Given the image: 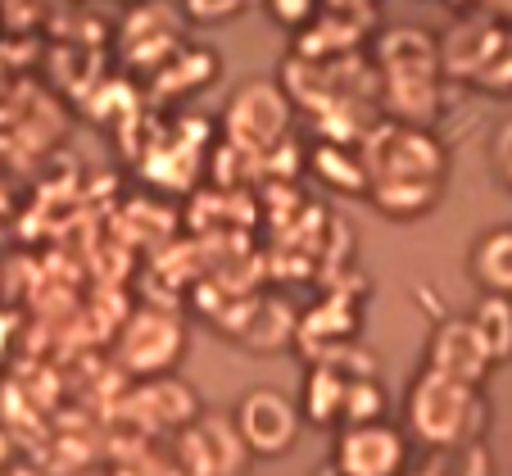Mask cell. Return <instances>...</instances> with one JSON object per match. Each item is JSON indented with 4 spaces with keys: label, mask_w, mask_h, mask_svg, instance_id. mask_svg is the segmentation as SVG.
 <instances>
[{
    "label": "cell",
    "mask_w": 512,
    "mask_h": 476,
    "mask_svg": "<svg viewBox=\"0 0 512 476\" xmlns=\"http://www.w3.org/2000/svg\"><path fill=\"white\" fill-rule=\"evenodd\" d=\"M399 476H426V472H399Z\"/></svg>",
    "instance_id": "cb8c5ba5"
},
{
    "label": "cell",
    "mask_w": 512,
    "mask_h": 476,
    "mask_svg": "<svg viewBox=\"0 0 512 476\" xmlns=\"http://www.w3.org/2000/svg\"><path fill=\"white\" fill-rule=\"evenodd\" d=\"M349 372L340 368L336 359H322L313 363L309 381H304V395H300V413L309 422H318V427H327V422H340L345 418V395H349Z\"/></svg>",
    "instance_id": "5bb4252c"
},
{
    "label": "cell",
    "mask_w": 512,
    "mask_h": 476,
    "mask_svg": "<svg viewBox=\"0 0 512 476\" xmlns=\"http://www.w3.org/2000/svg\"><path fill=\"white\" fill-rule=\"evenodd\" d=\"M368 182H440L445 186L449 155L426 127L417 123H386L368 136Z\"/></svg>",
    "instance_id": "3957f363"
},
{
    "label": "cell",
    "mask_w": 512,
    "mask_h": 476,
    "mask_svg": "<svg viewBox=\"0 0 512 476\" xmlns=\"http://www.w3.org/2000/svg\"><path fill=\"white\" fill-rule=\"evenodd\" d=\"M494 359L485 354L481 336L467 318H445L435 322L431 340H426V372L445 381H458V386H481L490 377Z\"/></svg>",
    "instance_id": "ba28073f"
},
{
    "label": "cell",
    "mask_w": 512,
    "mask_h": 476,
    "mask_svg": "<svg viewBox=\"0 0 512 476\" xmlns=\"http://www.w3.org/2000/svg\"><path fill=\"white\" fill-rule=\"evenodd\" d=\"M426 476H494V458L485 440H463V445L431 449V463L422 467Z\"/></svg>",
    "instance_id": "e0dca14e"
},
{
    "label": "cell",
    "mask_w": 512,
    "mask_h": 476,
    "mask_svg": "<svg viewBox=\"0 0 512 476\" xmlns=\"http://www.w3.org/2000/svg\"><path fill=\"white\" fill-rule=\"evenodd\" d=\"M250 10V0H182V19L195 28H218Z\"/></svg>",
    "instance_id": "d6986e66"
},
{
    "label": "cell",
    "mask_w": 512,
    "mask_h": 476,
    "mask_svg": "<svg viewBox=\"0 0 512 476\" xmlns=\"http://www.w3.org/2000/svg\"><path fill=\"white\" fill-rule=\"evenodd\" d=\"M467 272L481 295H508L512 300V227H490L467 250Z\"/></svg>",
    "instance_id": "7c38bea8"
},
{
    "label": "cell",
    "mask_w": 512,
    "mask_h": 476,
    "mask_svg": "<svg viewBox=\"0 0 512 476\" xmlns=\"http://www.w3.org/2000/svg\"><path fill=\"white\" fill-rule=\"evenodd\" d=\"M404 422L408 436L422 440L426 449H445L463 440H485L490 408H485L481 386H458L422 368L404 395Z\"/></svg>",
    "instance_id": "7a4b0ae2"
},
{
    "label": "cell",
    "mask_w": 512,
    "mask_h": 476,
    "mask_svg": "<svg viewBox=\"0 0 512 476\" xmlns=\"http://www.w3.org/2000/svg\"><path fill=\"white\" fill-rule=\"evenodd\" d=\"M408 440L390 422H354L340 431L331 463L345 467L349 476H399L404 472Z\"/></svg>",
    "instance_id": "9c48e42d"
},
{
    "label": "cell",
    "mask_w": 512,
    "mask_h": 476,
    "mask_svg": "<svg viewBox=\"0 0 512 476\" xmlns=\"http://www.w3.org/2000/svg\"><path fill=\"white\" fill-rule=\"evenodd\" d=\"M494 173H499L503 191H512V123H503L494 136Z\"/></svg>",
    "instance_id": "44dd1931"
},
{
    "label": "cell",
    "mask_w": 512,
    "mask_h": 476,
    "mask_svg": "<svg viewBox=\"0 0 512 476\" xmlns=\"http://www.w3.org/2000/svg\"><path fill=\"white\" fill-rule=\"evenodd\" d=\"M445 186L440 182H368V200L390 223H417L440 204Z\"/></svg>",
    "instance_id": "4fadbf2b"
},
{
    "label": "cell",
    "mask_w": 512,
    "mask_h": 476,
    "mask_svg": "<svg viewBox=\"0 0 512 476\" xmlns=\"http://www.w3.org/2000/svg\"><path fill=\"white\" fill-rule=\"evenodd\" d=\"M313 476H349V472H345V467H336V463H331V458H327V463H322Z\"/></svg>",
    "instance_id": "7402d4cb"
},
{
    "label": "cell",
    "mask_w": 512,
    "mask_h": 476,
    "mask_svg": "<svg viewBox=\"0 0 512 476\" xmlns=\"http://www.w3.org/2000/svg\"><path fill=\"white\" fill-rule=\"evenodd\" d=\"M186 350V331L177 318L159 309H141L132 322L123 327V340H118V363L136 377H168L177 368Z\"/></svg>",
    "instance_id": "52a82bcc"
},
{
    "label": "cell",
    "mask_w": 512,
    "mask_h": 476,
    "mask_svg": "<svg viewBox=\"0 0 512 476\" xmlns=\"http://www.w3.org/2000/svg\"><path fill=\"white\" fill-rule=\"evenodd\" d=\"M472 87L490 91V96H512V28H503L494 55L485 59V68L472 78Z\"/></svg>",
    "instance_id": "ac0fdd59"
},
{
    "label": "cell",
    "mask_w": 512,
    "mask_h": 476,
    "mask_svg": "<svg viewBox=\"0 0 512 476\" xmlns=\"http://www.w3.org/2000/svg\"><path fill=\"white\" fill-rule=\"evenodd\" d=\"M182 467L186 476H241L250 467V449L227 418H195L182 436Z\"/></svg>",
    "instance_id": "30bf717a"
},
{
    "label": "cell",
    "mask_w": 512,
    "mask_h": 476,
    "mask_svg": "<svg viewBox=\"0 0 512 476\" xmlns=\"http://www.w3.org/2000/svg\"><path fill=\"white\" fill-rule=\"evenodd\" d=\"M290 109H295V100L281 82L254 78L245 87H236L223 114L227 146L245 150V155H272L290 132Z\"/></svg>",
    "instance_id": "277c9868"
},
{
    "label": "cell",
    "mask_w": 512,
    "mask_h": 476,
    "mask_svg": "<svg viewBox=\"0 0 512 476\" xmlns=\"http://www.w3.org/2000/svg\"><path fill=\"white\" fill-rule=\"evenodd\" d=\"M377 73L386 87V105L399 123L426 127L440 105V41L426 28H390L377 37Z\"/></svg>",
    "instance_id": "6da1fadb"
},
{
    "label": "cell",
    "mask_w": 512,
    "mask_h": 476,
    "mask_svg": "<svg viewBox=\"0 0 512 476\" xmlns=\"http://www.w3.org/2000/svg\"><path fill=\"white\" fill-rule=\"evenodd\" d=\"M195 59H200V46H191V41H186V46L177 50L173 59H164V64L150 73L159 96H182V91L191 96V91H204L213 78H218V55H209L200 68H191Z\"/></svg>",
    "instance_id": "9a60e30c"
},
{
    "label": "cell",
    "mask_w": 512,
    "mask_h": 476,
    "mask_svg": "<svg viewBox=\"0 0 512 476\" xmlns=\"http://www.w3.org/2000/svg\"><path fill=\"white\" fill-rule=\"evenodd\" d=\"M300 422H304L300 404L277 386L245 390L232 413V427L241 436V445L250 449V458H281L300 436Z\"/></svg>",
    "instance_id": "8992f818"
},
{
    "label": "cell",
    "mask_w": 512,
    "mask_h": 476,
    "mask_svg": "<svg viewBox=\"0 0 512 476\" xmlns=\"http://www.w3.org/2000/svg\"><path fill=\"white\" fill-rule=\"evenodd\" d=\"M5 476H46V472H37V467H14V472H5Z\"/></svg>",
    "instance_id": "603a6c76"
},
{
    "label": "cell",
    "mask_w": 512,
    "mask_h": 476,
    "mask_svg": "<svg viewBox=\"0 0 512 476\" xmlns=\"http://www.w3.org/2000/svg\"><path fill=\"white\" fill-rule=\"evenodd\" d=\"M499 37H503V28L490 19H458L454 28L440 37V68H445V78L472 82L485 68V59L494 55Z\"/></svg>",
    "instance_id": "8fae6325"
},
{
    "label": "cell",
    "mask_w": 512,
    "mask_h": 476,
    "mask_svg": "<svg viewBox=\"0 0 512 476\" xmlns=\"http://www.w3.org/2000/svg\"><path fill=\"white\" fill-rule=\"evenodd\" d=\"M186 46V19L182 5H168V0H132V10L123 14V28H118V55L127 68H141V73H155L164 59H173Z\"/></svg>",
    "instance_id": "5b68a950"
},
{
    "label": "cell",
    "mask_w": 512,
    "mask_h": 476,
    "mask_svg": "<svg viewBox=\"0 0 512 476\" xmlns=\"http://www.w3.org/2000/svg\"><path fill=\"white\" fill-rule=\"evenodd\" d=\"M263 10H268L272 23H281V28L290 32H304L313 28V19H318V0H263Z\"/></svg>",
    "instance_id": "ffe728a7"
},
{
    "label": "cell",
    "mask_w": 512,
    "mask_h": 476,
    "mask_svg": "<svg viewBox=\"0 0 512 476\" xmlns=\"http://www.w3.org/2000/svg\"><path fill=\"white\" fill-rule=\"evenodd\" d=\"M467 322L476 327V336H481L485 354L494 363L512 359V300L508 295H481L476 309L467 313Z\"/></svg>",
    "instance_id": "2e32d148"
}]
</instances>
